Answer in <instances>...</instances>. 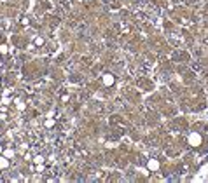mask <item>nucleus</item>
<instances>
[{
  "label": "nucleus",
  "instance_id": "obj_1",
  "mask_svg": "<svg viewBox=\"0 0 208 183\" xmlns=\"http://www.w3.org/2000/svg\"><path fill=\"white\" fill-rule=\"evenodd\" d=\"M201 141H203V138H201L199 132H191V134H189V145H191V147L196 148V147L201 145Z\"/></svg>",
  "mask_w": 208,
  "mask_h": 183
},
{
  "label": "nucleus",
  "instance_id": "obj_2",
  "mask_svg": "<svg viewBox=\"0 0 208 183\" xmlns=\"http://www.w3.org/2000/svg\"><path fill=\"white\" fill-rule=\"evenodd\" d=\"M147 167H149L150 171H158V169H159V160H158V159H150V160L147 162Z\"/></svg>",
  "mask_w": 208,
  "mask_h": 183
},
{
  "label": "nucleus",
  "instance_id": "obj_3",
  "mask_svg": "<svg viewBox=\"0 0 208 183\" xmlns=\"http://www.w3.org/2000/svg\"><path fill=\"white\" fill-rule=\"evenodd\" d=\"M114 82H116L114 75H110V73H105V75H103V84H105V85H112Z\"/></svg>",
  "mask_w": 208,
  "mask_h": 183
},
{
  "label": "nucleus",
  "instance_id": "obj_4",
  "mask_svg": "<svg viewBox=\"0 0 208 183\" xmlns=\"http://www.w3.org/2000/svg\"><path fill=\"white\" fill-rule=\"evenodd\" d=\"M9 166V160H7V157H0V169H6Z\"/></svg>",
  "mask_w": 208,
  "mask_h": 183
},
{
  "label": "nucleus",
  "instance_id": "obj_5",
  "mask_svg": "<svg viewBox=\"0 0 208 183\" xmlns=\"http://www.w3.org/2000/svg\"><path fill=\"white\" fill-rule=\"evenodd\" d=\"M33 162H35V164H42V162H44V157H42V155H35V157H33Z\"/></svg>",
  "mask_w": 208,
  "mask_h": 183
},
{
  "label": "nucleus",
  "instance_id": "obj_6",
  "mask_svg": "<svg viewBox=\"0 0 208 183\" xmlns=\"http://www.w3.org/2000/svg\"><path fill=\"white\" fill-rule=\"evenodd\" d=\"M0 53H2V54H6V53H7V45H4V44L0 45Z\"/></svg>",
  "mask_w": 208,
  "mask_h": 183
},
{
  "label": "nucleus",
  "instance_id": "obj_7",
  "mask_svg": "<svg viewBox=\"0 0 208 183\" xmlns=\"http://www.w3.org/2000/svg\"><path fill=\"white\" fill-rule=\"evenodd\" d=\"M35 44H37V45H42V44H44V38H42V37L35 38Z\"/></svg>",
  "mask_w": 208,
  "mask_h": 183
},
{
  "label": "nucleus",
  "instance_id": "obj_8",
  "mask_svg": "<svg viewBox=\"0 0 208 183\" xmlns=\"http://www.w3.org/2000/svg\"><path fill=\"white\" fill-rule=\"evenodd\" d=\"M53 124H54V122H53V120H51V119H49V120L45 122V126H47V127H51V126H53Z\"/></svg>",
  "mask_w": 208,
  "mask_h": 183
},
{
  "label": "nucleus",
  "instance_id": "obj_9",
  "mask_svg": "<svg viewBox=\"0 0 208 183\" xmlns=\"http://www.w3.org/2000/svg\"><path fill=\"white\" fill-rule=\"evenodd\" d=\"M2 152H4V148H2V145H0V154H2Z\"/></svg>",
  "mask_w": 208,
  "mask_h": 183
}]
</instances>
